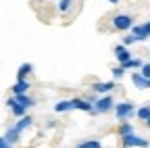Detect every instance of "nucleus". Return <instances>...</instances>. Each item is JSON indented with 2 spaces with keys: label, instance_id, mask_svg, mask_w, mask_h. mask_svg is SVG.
<instances>
[{
  "label": "nucleus",
  "instance_id": "412c9836",
  "mask_svg": "<svg viewBox=\"0 0 150 148\" xmlns=\"http://www.w3.org/2000/svg\"><path fill=\"white\" fill-rule=\"evenodd\" d=\"M110 75H112V79H115V81L123 79V77H125V67H121V65L112 67V69H110Z\"/></svg>",
  "mask_w": 150,
  "mask_h": 148
},
{
  "label": "nucleus",
  "instance_id": "b1692460",
  "mask_svg": "<svg viewBox=\"0 0 150 148\" xmlns=\"http://www.w3.org/2000/svg\"><path fill=\"white\" fill-rule=\"evenodd\" d=\"M140 73H142L144 77H148V79H150V61H148V63H144V67L140 69Z\"/></svg>",
  "mask_w": 150,
  "mask_h": 148
},
{
  "label": "nucleus",
  "instance_id": "6ab92c4d",
  "mask_svg": "<svg viewBox=\"0 0 150 148\" xmlns=\"http://www.w3.org/2000/svg\"><path fill=\"white\" fill-rule=\"evenodd\" d=\"M75 148H102V142L96 140V138H92V140H81L77 142V146Z\"/></svg>",
  "mask_w": 150,
  "mask_h": 148
},
{
  "label": "nucleus",
  "instance_id": "bb28decb",
  "mask_svg": "<svg viewBox=\"0 0 150 148\" xmlns=\"http://www.w3.org/2000/svg\"><path fill=\"white\" fill-rule=\"evenodd\" d=\"M104 2H110V4H119L121 0H104Z\"/></svg>",
  "mask_w": 150,
  "mask_h": 148
},
{
  "label": "nucleus",
  "instance_id": "39448f33",
  "mask_svg": "<svg viewBox=\"0 0 150 148\" xmlns=\"http://www.w3.org/2000/svg\"><path fill=\"white\" fill-rule=\"evenodd\" d=\"M117 88V81L115 79H108V81H94L90 86V90L94 94H100V96H106V94H112V90Z\"/></svg>",
  "mask_w": 150,
  "mask_h": 148
},
{
  "label": "nucleus",
  "instance_id": "a211bd4d",
  "mask_svg": "<svg viewBox=\"0 0 150 148\" xmlns=\"http://www.w3.org/2000/svg\"><path fill=\"white\" fill-rule=\"evenodd\" d=\"M131 33L136 35V40H138V42H146V40H148V33L144 31V25H142V23L131 27Z\"/></svg>",
  "mask_w": 150,
  "mask_h": 148
},
{
  "label": "nucleus",
  "instance_id": "f8f14e48",
  "mask_svg": "<svg viewBox=\"0 0 150 148\" xmlns=\"http://www.w3.org/2000/svg\"><path fill=\"white\" fill-rule=\"evenodd\" d=\"M4 138L15 146V144H19V142H21V132H19V129L15 127V125H11L8 129H6V132H4Z\"/></svg>",
  "mask_w": 150,
  "mask_h": 148
},
{
  "label": "nucleus",
  "instance_id": "423d86ee",
  "mask_svg": "<svg viewBox=\"0 0 150 148\" xmlns=\"http://www.w3.org/2000/svg\"><path fill=\"white\" fill-rule=\"evenodd\" d=\"M71 102H73V110H83L88 115H98L96 108H94V102L88 98H71Z\"/></svg>",
  "mask_w": 150,
  "mask_h": 148
},
{
  "label": "nucleus",
  "instance_id": "aec40b11",
  "mask_svg": "<svg viewBox=\"0 0 150 148\" xmlns=\"http://www.w3.org/2000/svg\"><path fill=\"white\" fill-rule=\"evenodd\" d=\"M15 98H17V102H19V104H23L25 108L35 106V98H31L29 94H19V96H15Z\"/></svg>",
  "mask_w": 150,
  "mask_h": 148
},
{
  "label": "nucleus",
  "instance_id": "9d476101",
  "mask_svg": "<svg viewBox=\"0 0 150 148\" xmlns=\"http://www.w3.org/2000/svg\"><path fill=\"white\" fill-rule=\"evenodd\" d=\"M29 79H17L13 86H11V92H13V96H19V94H29Z\"/></svg>",
  "mask_w": 150,
  "mask_h": 148
},
{
  "label": "nucleus",
  "instance_id": "f03ea898",
  "mask_svg": "<svg viewBox=\"0 0 150 148\" xmlns=\"http://www.w3.org/2000/svg\"><path fill=\"white\" fill-rule=\"evenodd\" d=\"M136 113H138V108H136V104L131 102V100L117 102V106H115V117H117V121H119V123H123V121H129V119L134 117Z\"/></svg>",
  "mask_w": 150,
  "mask_h": 148
},
{
  "label": "nucleus",
  "instance_id": "9b49d317",
  "mask_svg": "<svg viewBox=\"0 0 150 148\" xmlns=\"http://www.w3.org/2000/svg\"><path fill=\"white\" fill-rule=\"evenodd\" d=\"M75 8V0H59L56 2V11L61 13V17H67Z\"/></svg>",
  "mask_w": 150,
  "mask_h": 148
},
{
  "label": "nucleus",
  "instance_id": "f3484780",
  "mask_svg": "<svg viewBox=\"0 0 150 148\" xmlns=\"http://www.w3.org/2000/svg\"><path fill=\"white\" fill-rule=\"evenodd\" d=\"M117 134H119L121 138H125V136H131V134H134V125H131L129 121H123V123H119V127H117Z\"/></svg>",
  "mask_w": 150,
  "mask_h": 148
},
{
  "label": "nucleus",
  "instance_id": "7ed1b4c3",
  "mask_svg": "<svg viewBox=\"0 0 150 148\" xmlns=\"http://www.w3.org/2000/svg\"><path fill=\"white\" fill-rule=\"evenodd\" d=\"M115 98H112V94H106V96H100L94 100V108H96L98 115H106V113H115Z\"/></svg>",
  "mask_w": 150,
  "mask_h": 148
},
{
  "label": "nucleus",
  "instance_id": "2eb2a0df",
  "mask_svg": "<svg viewBox=\"0 0 150 148\" xmlns=\"http://www.w3.org/2000/svg\"><path fill=\"white\" fill-rule=\"evenodd\" d=\"M31 125H33V117H31V115H25L23 119H17V123H15V127H17L21 134L25 132V129H29Z\"/></svg>",
  "mask_w": 150,
  "mask_h": 148
},
{
  "label": "nucleus",
  "instance_id": "1a4fd4ad",
  "mask_svg": "<svg viewBox=\"0 0 150 148\" xmlns=\"http://www.w3.org/2000/svg\"><path fill=\"white\" fill-rule=\"evenodd\" d=\"M131 84H134V88H138V90H150V79L144 77L140 71L131 73Z\"/></svg>",
  "mask_w": 150,
  "mask_h": 148
},
{
  "label": "nucleus",
  "instance_id": "393cba45",
  "mask_svg": "<svg viewBox=\"0 0 150 148\" xmlns=\"http://www.w3.org/2000/svg\"><path fill=\"white\" fill-rule=\"evenodd\" d=\"M0 148H13V144H11V142L2 136V138H0Z\"/></svg>",
  "mask_w": 150,
  "mask_h": 148
},
{
  "label": "nucleus",
  "instance_id": "4be33fe9",
  "mask_svg": "<svg viewBox=\"0 0 150 148\" xmlns=\"http://www.w3.org/2000/svg\"><path fill=\"white\" fill-rule=\"evenodd\" d=\"M121 67H125V71H129V69H142V67H144V61H142V59H131L129 63H125V65H121Z\"/></svg>",
  "mask_w": 150,
  "mask_h": 148
},
{
  "label": "nucleus",
  "instance_id": "4468645a",
  "mask_svg": "<svg viewBox=\"0 0 150 148\" xmlns=\"http://www.w3.org/2000/svg\"><path fill=\"white\" fill-rule=\"evenodd\" d=\"M52 110H54V113H69V110H73V102L71 100H59V102H56L54 106H52Z\"/></svg>",
  "mask_w": 150,
  "mask_h": 148
},
{
  "label": "nucleus",
  "instance_id": "dca6fc26",
  "mask_svg": "<svg viewBox=\"0 0 150 148\" xmlns=\"http://www.w3.org/2000/svg\"><path fill=\"white\" fill-rule=\"evenodd\" d=\"M136 117H138L142 123H148V121H150V104H142V106L138 108Z\"/></svg>",
  "mask_w": 150,
  "mask_h": 148
},
{
  "label": "nucleus",
  "instance_id": "20e7f679",
  "mask_svg": "<svg viewBox=\"0 0 150 148\" xmlns=\"http://www.w3.org/2000/svg\"><path fill=\"white\" fill-rule=\"evenodd\" d=\"M121 144L123 148H150V142L138 134H131V136H125L121 138Z\"/></svg>",
  "mask_w": 150,
  "mask_h": 148
},
{
  "label": "nucleus",
  "instance_id": "f257e3e1",
  "mask_svg": "<svg viewBox=\"0 0 150 148\" xmlns=\"http://www.w3.org/2000/svg\"><path fill=\"white\" fill-rule=\"evenodd\" d=\"M134 25H136V23H134V17H131L129 13H117V15L110 17V27L115 29V31H125V33H129Z\"/></svg>",
  "mask_w": 150,
  "mask_h": 148
},
{
  "label": "nucleus",
  "instance_id": "6e6552de",
  "mask_svg": "<svg viewBox=\"0 0 150 148\" xmlns=\"http://www.w3.org/2000/svg\"><path fill=\"white\" fill-rule=\"evenodd\" d=\"M112 52H115V59H117L119 65H125V63H129L131 59H134V57H131V52H129V48L123 46V44H117Z\"/></svg>",
  "mask_w": 150,
  "mask_h": 148
},
{
  "label": "nucleus",
  "instance_id": "a878e982",
  "mask_svg": "<svg viewBox=\"0 0 150 148\" xmlns=\"http://www.w3.org/2000/svg\"><path fill=\"white\" fill-rule=\"evenodd\" d=\"M142 25H144V31L148 33V38H150V19H148V21H144Z\"/></svg>",
  "mask_w": 150,
  "mask_h": 148
},
{
  "label": "nucleus",
  "instance_id": "ddd939ff",
  "mask_svg": "<svg viewBox=\"0 0 150 148\" xmlns=\"http://www.w3.org/2000/svg\"><path fill=\"white\" fill-rule=\"evenodd\" d=\"M31 71H33L31 63H21L17 69V79H27V75H31Z\"/></svg>",
  "mask_w": 150,
  "mask_h": 148
},
{
  "label": "nucleus",
  "instance_id": "cd10ccee",
  "mask_svg": "<svg viewBox=\"0 0 150 148\" xmlns=\"http://www.w3.org/2000/svg\"><path fill=\"white\" fill-rule=\"evenodd\" d=\"M144 125H146V127H148V129H150V121H148V123H144Z\"/></svg>",
  "mask_w": 150,
  "mask_h": 148
},
{
  "label": "nucleus",
  "instance_id": "5701e85b",
  "mask_svg": "<svg viewBox=\"0 0 150 148\" xmlns=\"http://www.w3.org/2000/svg\"><path fill=\"white\" fill-rule=\"evenodd\" d=\"M134 42H138V40H136V35L131 33V31H129V33H125L123 38H121V44H123V46H127V48H129L131 44H134Z\"/></svg>",
  "mask_w": 150,
  "mask_h": 148
},
{
  "label": "nucleus",
  "instance_id": "0eeeda50",
  "mask_svg": "<svg viewBox=\"0 0 150 148\" xmlns=\"http://www.w3.org/2000/svg\"><path fill=\"white\" fill-rule=\"evenodd\" d=\"M6 108L11 110V115H13V117H17V119H23V117L27 115V110H29V108H25L23 104H19L15 96L6 100Z\"/></svg>",
  "mask_w": 150,
  "mask_h": 148
}]
</instances>
